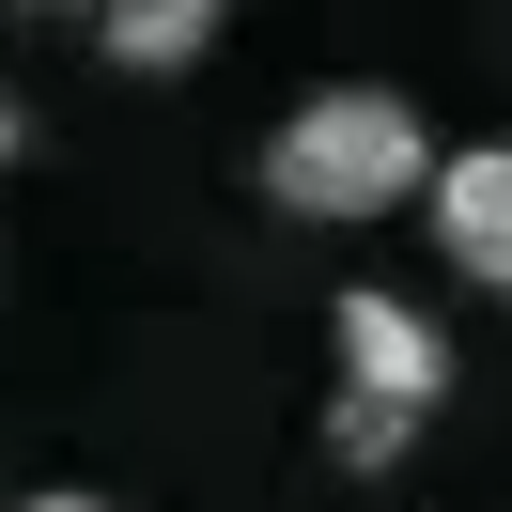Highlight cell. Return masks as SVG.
<instances>
[{
    "instance_id": "cell-1",
    "label": "cell",
    "mask_w": 512,
    "mask_h": 512,
    "mask_svg": "<svg viewBox=\"0 0 512 512\" xmlns=\"http://www.w3.org/2000/svg\"><path fill=\"white\" fill-rule=\"evenodd\" d=\"M435 187V125H419V94H388V78H326V94H295L280 125H264V202L311 233L342 218H388V202Z\"/></svg>"
},
{
    "instance_id": "cell-2",
    "label": "cell",
    "mask_w": 512,
    "mask_h": 512,
    "mask_svg": "<svg viewBox=\"0 0 512 512\" xmlns=\"http://www.w3.org/2000/svg\"><path fill=\"white\" fill-rule=\"evenodd\" d=\"M326 342H342V388H326V466L388 481V466L419 450V419L450 404V342H435V311H419V295H373V280L326 311Z\"/></svg>"
},
{
    "instance_id": "cell-3",
    "label": "cell",
    "mask_w": 512,
    "mask_h": 512,
    "mask_svg": "<svg viewBox=\"0 0 512 512\" xmlns=\"http://www.w3.org/2000/svg\"><path fill=\"white\" fill-rule=\"evenodd\" d=\"M435 264L481 295H512V140H466V156H435Z\"/></svg>"
},
{
    "instance_id": "cell-4",
    "label": "cell",
    "mask_w": 512,
    "mask_h": 512,
    "mask_svg": "<svg viewBox=\"0 0 512 512\" xmlns=\"http://www.w3.org/2000/svg\"><path fill=\"white\" fill-rule=\"evenodd\" d=\"M202 47H218L202 0H109L94 16V63H125V78H171V63H202Z\"/></svg>"
},
{
    "instance_id": "cell-5",
    "label": "cell",
    "mask_w": 512,
    "mask_h": 512,
    "mask_svg": "<svg viewBox=\"0 0 512 512\" xmlns=\"http://www.w3.org/2000/svg\"><path fill=\"white\" fill-rule=\"evenodd\" d=\"M16 140H32V109H16V78H0V171H16Z\"/></svg>"
},
{
    "instance_id": "cell-6",
    "label": "cell",
    "mask_w": 512,
    "mask_h": 512,
    "mask_svg": "<svg viewBox=\"0 0 512 512\" xmlns=\"http://www.w3.org/2000/svg\"><path fill=\"white\" fill-rule=\"evenodd\" d=\"M16 512H109V497H16Z\"/></svg>"
}]
</instances>
